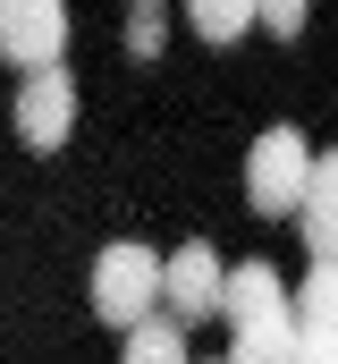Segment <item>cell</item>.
I'll return each instance as SVG.
<instances>
[{
	"instance_id": "obj_1",
	"label": "cell",
	"mask_w": 338,
	"mask_h": 364,
	"mask_svg": "<svg viewBox=\"0 0 338 364\" xmlns=\"http://www.w3.org/2000/svg\"><path fill=\"white\" fill-rule=\"evenodd\" d=\"M93 314H102L119 339L144 331V322L161 314V255H144L136 237L102 246V255H93Z\"/></svg>"
},
{
	"instance_id": "obj_2",
	"label": "cell",
	"mask_w": 338,
	"mask_h": 364,
	"mask_svg": "<svg viewBox=\"0 0 338 364\" xmlns=\"http://www.w3.org/2000/svg\"><path fill=\"white\" fill-rule=\"evenodd\" d=\"M305 178H313V144L296 127H262L254 153H246V203L262 220H279V212L305 203Z\"/></svg>"
},
{
	"instance_id": "obj_3",
	"label": "cell",
	"mask_w": 338,
	"mask_h": 364,
	"mask_svg": "<svg viewBox=\"0 0 338 364\" xmlns=\"http://www.w3.org/2000/svg\"><path fill=\"white\" fill-rule=\"evenodd\" d=\"M60 51H68V9L60 0H0V60L9 68L43 77V68H60Z\"/></svg>"
},
{
	"instance_id": "obj_4",
	"label": "cell",
	"mask_w": 338,
	"mask_h": 364,
	"mask_svg": "<svg viewBox=\"0 0 338 364\" xmlns=\"http://www.w3.org/2000/svg\"><path fill=\"white\" fill-rule=\"evenodd\" d=\"M9 119H17V144H26V153H60L68 127H77V77H68V68L26 77L17 102H9Z\"/></svg>"
},
{
	"instance_id": "obj_5",
	"label": "cell",
	"mask_w": 338,
	"mask_h": 364,
	"mask_svg": "<svg viewBox=\"0 0 338 364\" xmlns=\"http://www.w3.org/2000/svg\"><path fill=\"white\" fill-rule=\"evenodd\" d=\"M220 288H229V263L203 237L178 246V255H161V314L169 322H212L220 314Z\"/></svg>"
},
{
	"instance_id": "obj_6",
	"label": "cell",
	"mask_w": 338,
	"mask_h": 364,
	"mask_svg": "<svg viewBox=\"0 0 338 364\" xmlns=\"http://www.w3.org/2000/svg\"><path fill=\"white\" fill-rule=\"evenodd\" d=\"M296 364H338V263L296 279Z\"/></svg>"
},
{
	"instance_id": "obj_7",
	"label": "cell",
	"mask_w": 338,
	"mask_h": 364,
	"mask_svg": "<svg viewBox=\"0 0 338 364\" xmlns=\"http://www.w3.org/2000/svg\"><path fill=\"white\" fill-rule=\"evenodd\" d=\"M279 314H296V288H279L271 263H229L220 322H229V331H254V322H279Z\"/></svg>"
},
{
	"instance_id": "obj_8",
	"label": "cell",
	"mask_w": 338,
	"mask_h": 364,
	"mask_svg": "<svg viewBox=\"0 0 338 364\" xmlns=\"http://www.w3.org/2000/svg\"><path fill=\"white\" fill-rule=\"evenodd\" d=\"M296 229H305V255H313V263H338V144L313 153V178H305V203H296Z\"/></svg>"
},
{
	"instance_id": "obj_9",
	"label": "cell",
	"mask_w": 338,
	"mask_h": 364,
	"mask_svg": "<svg viewBox=\"0 0 338 364\" xmlns=\"http://www.w3.org/2000/svg\"><path fill=\"white\" fill-rule=\"evenodd\" d=\"M119 364H195V356H186V322L153 314L144 331H127V339H119Z\"/></svg>"
},
{
	"instance_id": "obj_10",
	"label": "cell",
	"mask_w": 338,
	"mask_h": 364,
	"mask_svg": "<svg viewBox=\"0 0 338 364\" xmlns=\"http://www.w3.org/2000/svg\"><path fill=\"white\" fill-rule=\"evenodd\" d=\"M186 26L203 34V43H237L254 26V9H237V0H203V9H186Z\"/></svg>"
},
{
	"instance_id": "obj_11",
	"label": "cell",
	"mask_w": 338,
	"mask_h": 364,
	"mask_svg": "<svg viewBox=\"0 0 338 364\" xmlns=\"http://www.w3.org/2000/svg\"><path fill=\"white\" fill-rule=\"evenodd\" d=\"M161 34H169V9H136V17H127V51H136V60H153Z\"/></svg>"
},
{
	"instance_id": "obj_12",
	"label": "cell",
	"mask_w": 338,
	"mask_h": 364,
	"mask_svg": "<svg viewBox=\"0 0 338 364\" xmlns=\"http://www.w3.org/2000/svg\"><path fill=\"white\" fill-rule=\"evenodd\" d=\"M254 17H262L271 34H305V9H296V0H271V9H254Z\"/></svg>"
},
{
	"instance_id": "obj_13",
	"label": "cell",
	"mask_w": 338,
	"mask_h": 364,
	"mask_svg": "<svg viewBox=\"0 0 338 364\" xmlns=\"http://www.w3.org/2000/svg\"><path fill=\"white\" fill-rule=\"evenodd\" d=\"M220 364H229V356H220Z\"/></svg>"
}]
</instances>
